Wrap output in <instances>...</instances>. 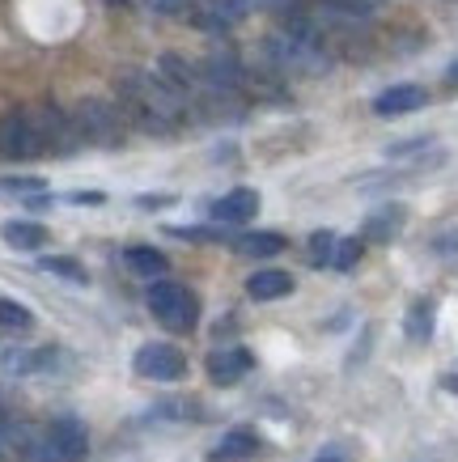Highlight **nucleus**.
<instances>
[{"mask_svg": "<svg viewBox=\"0 0 458 462\" xmlns=\"http://www.w3.org/2000/svg\"><path fill=\"white\" fill-rule=\"evenodd\" d=\"M119 94H124V106H119L124 119H132L149 136H170L182 124V115H187V98L174 85L162 81L157 72L127 69L119 77Z\"/></svg>", "mask_w": 458, "mask_h": 462, "instance_id": "obj_1", "label": "nucleus"}, {"mask_svg": "<svg viewBox=\"0 0 458 462\" xmlns=\"http://www.w3.org/2000/svg\"><path fill=\"white\" fill-rule=\"evenodd\" d=\"M136 374L149 382H179L187 378V356H182L174 344H145L136 352Z\"/></svg>", "mask_w": 458, "mask_h": 462, "instance_id": "obj_9", "label": "nucleus"}, {"mask_svg": "<svg viewBox=\"0 0 458 462\" xmlns=\"http://www.w3.org/2000/svg\"><path fill=\"white\" fill-rule=\"evenodd\" d=\"M72 204H107V196L102 191H72Z\"/></svg>", "mask_w": 458, "mask_h": 462, "instance_id": "obj_28", "label": "nucleus"}, {"mask_svg": "<svg viewBox=\"0 0 458 462\" xmlns=\"http://www.w3.org/2000/svg\"><path fill=\"white\" fill-rule=\"evenodd\" d=\"M89 454V433L77 416H60L47 424V433L26 446V462H85Z\"/></svg>", "mask_w": 458, "mask_h": 462, "instance_id": "obj_3", "label": "nucleus"}, {"mask_svg": "<svg viewBox=\"0 0 458 462\" xmlns=\"http://www.w3.org/2000/svg\"><path fill=\"white\" fill-rule=\"evenodd\" d=\"M42 272H51V276H60V281L69 284H85L89 276H85V267L77 263V259H69V254H42Z\"/></svg>", "mask_w": 458, "mask_h": 462, "instance_id": "obj_20", "label": "nucleus"}, {"mask_svg": "<svg viewBox=\"0 0 458 462\" xmlns=\"http://www.w3.org/2000/svg\"><path fill=\"white\" fill-rule=\"evenodd\" d=\"M212 221L217 225H247L255 212H259V196L250 191V187H234V191H225L221 199H212Z\"/></svg>", "mask_w": 458, "mask_h": 462, "instance_id": "obj_10", "label": "nucleus"}, {"mask_svg": "<svg viewBox=\"0 0 458 462\" xmlns=\"http://www.w3.org/2000/svg\"><path fill=\"white\" fill-rule=\"evenodd\" d=\"M247 293L255 301H276V297H289L293 293V276L289 272H280V267H264V272H255L247 281Z\"/></svg>", "mask_w": 458, "mask_h": 462, "instance_id": "obj_14", "label": "nucleus"}, {"mask_svg": "<svg viewBox=\"0 0 458 462\" xmlns=\"http://www.w3.org/2000/svg\"><path fill=\"white\" fill-rule=\"evenodd\" d=\"M361 251H365V242H361V238H340V242H335V259H332V267H335V272H348V267H357Z\"/></svg>", "mask_w": 458, "mask_h": 462, "instance_id": "obj_23", "label": "nucleus"}, {"mask_svg": "<svg viewBox=\"0 0 458 462\" xmlns=\"http://www.w3.org/2000/svg\"><path fill=\"white\" fill-rule=\"evenodd\" d=\"M149 314L166 331H192L195 319H200V301L187 284H174V281H157L149 289Z\"/></svg>", "mask_w": 458, "mask_h": 462, "instance_id": "obj_4", "label": "nucleus"}, {"mask_svg": "<svg viewBox=\"0 0 458 462\" xmlns=\"http://www.w3.org/2000/svg\"><path fill=\"white\" fill-rule=\"evenodd\" d=\"M433 246H437V251H458V234H442V238H437V242H433Z\"/></svg>", "mask_w": 458, "mask_h": 462, "instance_id": "obj_29", "label": "nucleus"}, {"mask_svg": "<svg viewBox=\"0 0 458 462\" xmlns=\"http://www.w3.org/2000/svg\"><path fill=\"white\" fill-rule=\"evenodd\" d=\"M445 81H450V85H458V60H454V64H450V72H445Z\"/></svg>", "mask_w": 458, "mask_h": 462, "instance_id": "obj_33", "label": "nucleus"}, {"mask_svg": "<svg viewBox=\"0 0 458 462\" xmlns=\"http://www.w3.org/2000/svg\"><path fill=\"white\" fill-rule=\"evenodd\" d=\"M403 208L399 204H382V208H374L369 217H365L361 225V242H395L399 238V229H403Z\"/></svg>", "mask_w": 458, "mask_h": 462, "instance_id": "obj_13", "label": "nucleus"}, {"mask_svg": "<svg viewBox=\"0 0 458 462\" xmlns=\"http://www.w3.org/2000/svg\"><path fill=\"white\" fill-rule=\"evenodd\" d=\"M250 14H259L255 0H200L192 14V26L204 34H229L234 26H242Z\"/></svg>", "mask_w": 458, "mask_h": 462, "instance_id": "obj_7", "label": "nucleus"}, {"mask_svg": "<svg viewBox=\"0 0 458 462\" xmlns=\"http://www.w3.org/2000/svg\"><path fill=\"white\" fill-rule=\"evenodd\" d=\"M442 391L458 394V374H445V378H442Z\"/></svg>", "mask_w": 458, "mask_h": 462, "instance_id": "obj_31", "label": "nucleus"}, {"mask_svg": "<svg viewBox=\"0 0 458 462\" xmlns=\"http://www.w3.org/2000/svg\"><path fill=\"white\" fill-rule=\"evenodd\" d=\"M72 124H77V132H81L85 144H119V136H124V111L119 106H111V102H98V98H85L72 106Z\"/></svg>", "mask_w": 458, "mask_h": 462, "instance_id": "obj_5", "label": "nucleus"}, {"mask_svg": "<svg viewBox=\"0 0 458 462\" xmlns=\"http://www.w3.org/2000/svg\"><path fill=\"white\" fill-rule=\"evenodd\" d=\"M314 462H344V454H340V449H322V454H319V458H314Z\"/></svg>", "mask_w": 458, "mask_h": 462, "instance_id": "obj_30", "label": "nucleus"}, {"mask_svg": "<svg viewBox=\"0 0 458 462\" xmlns=\"http://www.w3.org/2000/svg\"><path fill=\"white\" fill-rule=\"evenodd\" d=\"M250 454H259V437L250 433V429H234V433L221 437V446L212 449V458L225 462V458H250Z\"/></svg>", "mask_w": 458, "mask_h": 462, "instance_id": "obj_18", "label": "nucleus"}, {"mask_svg": "<svg viewBox=\"0 0 458 462\" xmlns=\"http://www.w3.org/2000/svg\"><path fill=\"white\" fill-rule=\"evenodd\" d=\"M124 259H127V267H132L136 276H145V281H162V276H166V267H170L166 254L153 251V246H127Z\"/></svg>", "mask_w": 458, "mask_h": 462, "instance_id": "obj_17", "label": "nucleus"}, {"mask_svg": "<svg viewBox=\"0 0 458 462\" xmlns=\"http://www.w3.org/2000/svg\"><path fill=\"white\" fill-rule=\"evenodd\" d=\"M145 5H149V14H157V17H182V14L192 17L200 0H145Z\"/></svg>", "mask_w": 458, "mask_h": 462, "instance_id": "obj_25", "label": "nucleus"}, {"mask_svg": "<svg viewBox=\"0 0 458 462\" xmlns=\"http://www.w3.org/2000/svg\"><path fill=\"white\" fill-rule=\"evenodd\" d=\"M170 234H174V238H187V242H234L225 229H209V225H192V229L179 225V229H170Z\"/></svg>", "mask_w": 458, "mask_h": 462, "instance_id": "obj_26", "label": "nucleus"}, {"mask_svg": "<svg viewBox=\"0 0 458 462\" xmlns=\"http://www.w3.org/2000/svg\"><path fill=\"white\" fill-rule=\"evenodd\" d=\"M403 336L412 339V344H429V339H433V301H429V297H416V301L407 306Z\"/></svg>", "mask_w": 458, "mask_h": 462, "instance_id": "obj_16", "label": "nucleus"}, {"mask_svg": "<svg viewBox=\"0 0 458 462\" xmlns=\"http://www.w3.org/2000/svg\"><path fill=\"white\" fill-rule=\"evenodd\" d=\"M9 446V420H5V416H0V449Z\"/></svg>", "mask_w": 458, "mask_h": 462, "instance_id": "obj_32", "label": "nucleus"}, {"mask_svg": "<svg viewBox=\"0 0 458 462\" xmlns=\"http://www.w3.org/2000/svg\"><path fill=\"white\" fill-rule=\"evenodd\" d=\"M0 327H5V331H30V327H34V314H30L22 301H14V297H0Z\"/></svg>", "mask_w": 458, "mask_h": 462, "instance_id": "obj_21", "label": "nucleus"}, {"mask_svg": "<svg viewBox=\"0 0 458 462\" xmlns=\"http://www.w3.org/2000/svg\"><path fill=\"white\" fill-rule=\"evenodd\" d=\"M335 234L332 229H319L314 238H310V263L314 267H332V259H335Z\"/></svg>", "mask_w": 458, "mask_h": 462, "instance_id": "obj_22", "label": "nucleus"}, {"mask_svg": "<svg viewBox=\"0 0 458 462\" xmlns=\"http://www.w3.org/2000/svg\"><path fill=\"white\" fill-rule=\"evenodd\" d=\"M34 111V124H39L42 132V144H47V153H60L69 157L81 149V132H77V124H72V115H64L60 106H30Z\"/></svg>", "mask_w": 458, "mask_h": 462, "instance_id": "obj_8", "label": "nucleus"}, {"mask_svg": "<svg viewBox=\"0 0 458 462\" xmlns=\"http://www.w3.org/2000/svg\"><path fill=\"white\" fill-rule=\"evenodd\" d=\"M0 196L34 199V196H42V179H0Z\"/></svg>", "mask_w": 458, "mask_h": 462, "instance_id": "obj_24", "label": "nucleus"}, {"mask_svg": "<svg viewBox=\"0 0 458 462\" xmlns=\"http://www.w3.org/2000/svg\"><path fill=\"white\" fill-rule=\"evenodd\" d=\"M170 204H174V196H140V199H136V208H145V212L170 208Z\"/></svg>", "mask_w": 458, "mask_h": 462, "instance_id": "obj_27", "label": "nucleus"}, {"mask_svg": "<svg viewBox=\"0 0 458 462\" xmlns=\"http://www.w3.org/2000/svg\"><path fill=\"white\" fill-rule=\"evenodd\" d=\"M264 60L276 72H285V77H322V72L332 69V56L322 51V42L305 39V34H293V30L267 34Z\"/></svg>", "mask_w": 458, "mask_h": 462, "instance_id": "obj_2", "label": "nucleus"}, {"mask_svg": "<svg viewBox=\"0 0 458 462\" xmlns=\"http://www.w3.org/2000/svg\"><path fill=\"white\" fill-rule=\"evenodd\" d=\"M107 5H111V9H127V5H132V0H107Z\"/></svg>", "mask_w": 458, "mask_h": 462, "instance_id": "obj_34", "label": "nucleus"}, {"mask_svg": "<svg viewBox=\"0 0 458 462\" xmlns=\"http://www.w3.org/2000/svg\"><path fill=\"white\" fill-rule=\"evenodd\" d=\"M234 251L250 254V259H272L285 251V238L280 234H242V238H234Z\"/></svg>", "mask_w": 458, "mask_h": 462, "instance_id": "obj_19", "label": "nucleus"}, {"mask_svg": "<svg viewBox=\"0 0 458 462\" xmlns=\"http://www.w3.org/2000/svg\"><path fill=\"white\" fill-rule=\"evenodd\" d=\"M0 153L17 157V162L47 153L42 132H39V124H34V111H9L0 119Z\"/></svg>", "mask_w": 458, "mask_h": 462, "instance_id": "obj_6", "label": "nucleus"}, {"mask_svg": "<svg viewBox=\"0 0 458 462\" xmlns=\"http://www.w3.org/2000/svg\"><path fill=\"white\" fill-rule=\"evenodd\" d=\"M0 238L9 242L14 251H42L51 242V234L39 221H5L0 225Z\"/></svg>", "mask_w": 458, "mask_h": 462, "instance_id": "obj_15", "label": "nucleus"}, {"mask_svg": "<svg viewBox=\"0 0 458 462\" xmlns=\"http://www.w3.org/2000/svg\"><path fill=\"white\" fill-rule=\"evenodd\" d=\"M425 102H429V94H425L420 85H395V89H387V94H378V98H374V115H382V119H395V115L420 111Z\"/></svg>", "mask_w": 458, "mask_h": 462, "instance_id": "obj_12", "label": "nucleus"}, {"mask_svg": "<svg viewBox=\"0 0 458 462\" xmlns=\"http://www.w3.org/2000/svg\"><path fill=\"white\" fill-rule=\"evenodd\" d=\"M250 365H255V356H250L247 348H217L209 352V378L217 382V386H234V382H242L250 374Z\"/></svg>", "mask_w": 458, "mask_h": 462, "instance_id": "obj_11", "label": "nucleus"}]
</instances>
